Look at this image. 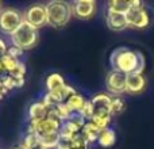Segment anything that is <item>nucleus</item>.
Here are the masks:
<instances>
[{"label":"nucleus","mask_w":154,"mask_h":149,"mask_svg":"<svg viewBox=\"0 0 154 149\" xmlns=\"http://www.w3.org/2000/svg\"><path fill=\"white\" fill-rule=\"evenodd\" d=\"M112 69L119 71L125 74L142 73L146 67L145 56L139 50H133L128 48H118L112 52L109 57Z\"/></svg>","instance_id":"f257e3e1"},{"label":"nucleus","mask_w":154,"mask_h":149,"mask_svg":"<svg viewBox=\"0 0 154 149\" xmlns=\"http://www.w3.org/2000/svg\"><path fill=\"white\" fill-rule=\"evenodd\" d=\"M48 11V24L60 29L66 26L73 16L72 4L62 0H53L46 4Z\"/></svg>","instance_id":"f03ea898"},{"label":"nucleus","mask_w":154,"mask_h":149,"mask_svg":"<svg viewBox=\"0 0 154 149\" xmlns=\"http://www.w3.org/2000/svg\"><path fill=\"white\" fill-rule=\"evenodd\" d=\"M12 46L22 49V50H30L35 48L39 41V33L37 29L30 26L27 22H22L20 26L10 35Z\"/></svg>","instance_id":"7ed1b4c3"},{"label":"nucleus","mask_w":154,"mask_h":149,"mask_svg":"<svg viewBox=\"0 0 154 149\" xmlns=\"http://www.w3.org/2000/svg\"><path fill=\"white\" fill-rule=\"evenodd\" d=\"M128 27L134 29H145L150 23V15L147 8L138 0H131V8L126 14Z\"/></svg>","instance_id":"20e7f679"},{"label":"nucleus","mask_w":154,"mask_h":149,"mask_svg":"<svg viewBox=\"0 0 154 149\" xmlns=\"http://www.w3.org/2000/svg\"><path fill=\"white\" fill-rule=\"evenodd\" d=\"M23 22V14L15 8H5L0 11V31L11 35Z\"/></svg>","instance_id":"39448f33"},{"label":"nucleus","mask_w":154,"mask_h":149,"mask_svg":"<svg viewBox=\"0 0 154 149\" xmlns=\"http://www.w3.org/2000/svg\"><path fill=\"white\" fill-rule=\"evenodd\" d=\"M23 21L27 22L30 26L34 29H41V27L48 24V11H46V4H34L29 7L23 12Z\"/></svg>","instance_id":"423d86ee"},{"label":"nucleus","mask_w":154,"mask_h":149,"mask_svg":"<svg viewBox=\"0 0 154 149\" xmlns=\"http://www.w3.org/2000/svg\"><path fill=\"white\" fill-rule=\"evenodd\" d=\"M126 85H127V74L119 72V71H109L106 77V87L109 94L112 95H122L126 92Z\"/></svg>","instance_id":"0eeeda50"},{"label":"nucleus","mask_w":154,"mask_h":149,"mask_svg":"<svg viewBox=\"0 0 154 149\" xmlns=\"http://www.w3.org/2000/svg\"><path fill=\"white\" fill-rule=\"evenodd\" d=\"M73 16L81 21H88L93 18L96 14V2L95 0H77L72 3Z\"/></svg>","instance_id":"6e6552de"},{"label":"nucleus","mask_w":154,"mask_h":149,"mask_svg":"<svg viewBox=\"0 0 154 149\" xmlns=\"http://www.w3.org/2000/svg\"><path fill=\"white\" fill-rule=\"evenodd\" d=\"M91 102H92L93 110H95L93 115H111L112 98L108 94H97V95H95L91 99Z\"/></svg>","instance_id":"1a4fd4ad"},{"label":"nucleus","mask_w":154,"mask_h":149,"mask_svg":"<svg viewBox=\"0 0 154 149\" xmlns=\"http://www.w3.org/2000/svg\"><path fill=\"white\" fill-rule=\"evenodd\" d=\"M106 22H107L108 29L112 30V31H116V33L123 31L125 29L128 27L126 14H116V12H109V11H107Z\"/></svg>","instance_id":"9d476101"},{"label":"nucleus","mask_w":154,"mask_h":149,"mask_svg":"<svg viewBox=\"0 0 154 149\" xmlns=\"http://www.w3.org/2000/svg\"><path fill=\"white\" fill-rule=\"evenodd\" d=\"M146 87V80L142 76V73H131L127 74V85H126V92L131 95L141 94Z\"/></svg>","instance_id":"9b49d317"},{"label":"nucleus","mask_w":154,"mask_h":149,"mask_svg":"<svg viewBox=\"0 0 154 149\" xmlns=\"http://www.w3.org/2000/svg\"><path fill=\"white\" fill-rule=\"evenodd\" d=\"M49 107L42 100L34 102L29 107V122H39L48 117Z\"/></svg>","instance_id":"f8f14e48"},{"label":"nucleus","mask_w":154,"mask_h":149,"mask_svg":"<svg viewBox=\"0 0 154 149\" xmlns=\"http://www.w3.org/2000/svg\"><path fill=\"white\" fill-rule=\"evenodd\" d=\"M100 129L97 128L96 125H93L91 121H88L87 123L84 125V128L81 129V136L84 137L85 140H87L89 144H93V142H96L99 140V136H100Z\"/></svg>","instance_id":"ddd939ff"},{"label":"nucleus","mask_w":154,"mask_h":149,"mask_svg":"<svg viewBox=\"0 0 154 149\" xmlns=\"http://www.w3.org/2000/svg\"><path fill=\"white\" fill-rule=\"evenodd\" d=\"M45 84H46V88H48V92H53V91H57L61 87H64L66 83H65L64 76H62L61 73L53 72L46 77Z\"/></svg>","instance_id":"4468645a"},{"label":"nucleus","mask_w":154,"mask_h":149,"mask_svg":"<svg viewBox=\"0 0 154 149\" xmlns=\"http://www.w3.org/2000/svg\"><path fill=\"white\" fill-rule=\"evenodd\" d=\"M115 141H116V133H115V130H112L111 128H107L100 132L97 144L101 148H109L115 144Z\"/></svg>","instance_id":"2eb2a0df"},{"label":"nucleus","mask_w":154,"mask_h":149,"mask_svg":"<svg viewBox=\"0 0 154 149\" xmlns=\"http://www.w3.org/2000/svg\"><path fill=\"white\" fill-rule=\"evenodd\" d=\"M131 8V0H111L107 4V11L116 14H127L128 10Z\"/></svg>","instance_id":"dca6fc26"},{"label":"nucleus","mask_w":154,"mask_h":149,"mask_svg":"<svg viewBox=\"0 0 154 149\" xmlns=\"http://www.w3.org/2000/svg\"><path fill=\"white\" fill-rule=\"evenodd\" d=\"M24 79H18V77H14L11 74H5V76H0V83L5 90L10 92V91L15 90V88H22L24 85Z\"/></svg>","instance_id":"f3484780"},{"label":"nucleus","mask_w":154,"mask_h":149,"mask_svg":"<svg viewBox=\"0 0 154 149\" xmlns=\"http://www.w3.org/2000/svg\"><path fill=\"white\" fill-rule=\"evenodd\" d=\"M39 137V142L43 145L46 149H56L57 145L61 141V136H60V132L56 133H49V134H42Z\"/></svg>","instance_id":"a211bd4d"},{"label":"nucleus","mask_w":154,"mask_h":149,"mask_svg":"<svg viewBox=\"0 0 154 149\" xmlns=\"http://www.w3.org/2000/svg\"><path fill=\"white\" fill-rule=\"evenodd\" d=\"M79 133H80V129L73 125L72 122H69V121H65V122L61 123V128H60V136H61L62 140H70Z\"/></svg>","instance_id":"6ab92c4d"},{"label":"nucleus","mask_w":154,"mask_h":149,"mask_svg":"<svg viewBox=\"0 0 154 149\" xmlns=\"http://www.w3.org/2000/svg\"><path fill=\"white\" fill-rule=\"evenodd\" d=\"M85 100H87V99H85L81 94L76 92V94H73V95L70 96L65 103L68 104V107L70 109V111L72 113H80L81 111V109H82V106H84Z\"/></svg>","instance_id":"aec40b11"},{"label":"nucleus","mask_w":154,"mask_h":149,"mask_svg":"<svg viewBox=\"0 0 154 149\" xmlns=\"http://www.w3.org/2000/svg\"><path fill=\"white\" fill-rule=\"evenodd\" d=\"M0 62H2L3 71H4V72H7V74H8V73H11L16 68V65L19 64V60H15V59H12L11 56L5 54V56H3L2 59H0Z\"/></svg>","instance_id":"412c9836"},{"label":"nucleus","mask_w":154,"mask_h":149,"mask_svg":"<svg viewBox=\"0 0 154 149\" xmlns=\"http://www.w3.org/2000/svg\"><path fill=\"white\" fill-rule=\"evenodd\" d=\"M70 149H88L89 148V142L81 136V133L76 134L73 138L69 140Z\"/></svg>","instance_id":"4be33fe9"},{"label":"nucleus","mask_w":154,"mask_h":149,"mask_svg":"<svg viewBox=\"0 0 154 149\" xmlns=\"http://www.w3.org/2000/svg\"><path fill=\"white\" fill-rule=\"evenodd\" d=\"M54 110H56V113H57V115H58V118H60L61 122L68 121L70 115L73 114V113L70 111V109L68 107L66 103H58L57 106H54Z\"/></svg>","instance_id":"5701e85b"},{"label":"nucleus","mask_w":154,"mask_h":149,"mask_svg":"<svg viewBox=\"0 0 154 149\" xmlns=\"http://www.w3.org/2000/svg\"><path fill=\"white\" fill-rule=\"evenodd\" d=\"M125 110V102H123L122 98H112V102H111V115H118Z\"/></svg>","instance_id":"b1692460"},{"label":"nucleus","mask_w":154,"mask_h":149,"mask_svg":"<svg viewBox=\"0 0 154 149\" xmlns=\"http://www.w3.org/2000/svg\"><path fill=\"white\" fill-rule=\"evenodd\" d=\"M80 114H81L87 121H91V118H92L93 114H95V110H93L92 102H91V100H85V103H84V106H82Z\"/></svg>","instance_id":"393cba45"},{"label":"nucleus","mask_w":154,"mask_h":149,"mask_svg":"<svg viewBox=\"0 0 154 149\" xmlns=\"http://www.w3.org/2000/svg\"><path fill=\"white\" fill-rule=\"evenodd\" d=\"M26 72H27L26 64H24L23 61H19V64L16 65L15 69H14L11 73H8V74H11V76H14V77H18V79H24Z\"/></svg>","instance_id":"a878e982"},{"label":"nucleus","mask_w":154,"mask_h":149,"mask_svg":"<svg viewBox=\"0 0 154 149\" xmlns=\"http://www.w3.org/2000/svg\"><path fill=\"white\" fill-rule=\"evenodd\" d=\"M7 54H8V56H11L12 59L19 60V61H20V59L23 57V54H24V50H22V49H19V48H16V46L11 45V46H8Z\"/></svg>","instance_id":"bb28decb"},{"label":"nucleus","mask_w":154,"mask_h":149,"mask_svg":"<svg viewBox=\"0 0 154 149\" xmlns=\"http://www.w3.org/2000/svg\"><path fill=\"white\" fill-rule=\"evenodd\" d=\"M8 52V45L7 42H5L3 38H0V59H2L3 56H5Z\"/></svg>","instance_id":"cd10ccee"},{"label":"nucleus","mask_w":154,"mask_h":149,"mask_svg":"<svg viewBox=\"0 0 154 149\" xmlns=\"http://www.w3.org/2000/svg\"><path fill=\"white\" fill-rule=\"evenodd\" d=\"M56 149H70V145H69V140H62L60 141V144L57 145Z\"/></svg>","instance_id":"c85d7f7f"},{"label":"nucleus","mask_w":154,"mask_h":149,"mask_svg":"<svg viewBox=\"0 0 154 149\" xmlns=\"http://www.w3.org/2000/svg\"><path fill=\"white\" fill-rule=\"evenodd\" d=\"M7 92H8V91L5 90V88L2 85V83H0V100H2V99L4 98V95H5V94H7Z\"/></svg>","instance_id":"c756f323"},{"label":"nucleus","mask_w":154,"mask_h":149,"mask_svg":"<svg viewBox=\"0 0 154 149\" xmlns=\"http://www.w3.org/2000/svg\"><path fill=\"white\" fill-rule=\"evenodd\" d=\"M29 149H46V148L43 147V145L41 144V142H37V144L32 145V147H31V148H29Z\"/></svg>","instance_id":"7c9ffc66"},{"label":"nucleus","mask_w":154,"mask_h":149,"mask_svg":"<svg viewBox=\"0 0 154 149\" xmlns=\"http://www.w3.org/2000/svg\"><path fill=\"white\" fill-rule=\"evenodd\" d=\"M11 149H26L23 147V144H19V145H15V147H12Z\"/></svg>","instance_id":"2f4dec72"},{"label":"nucleus","mask_w":154,"mask_h":149,"mask_svg":"<svg viewBox=\"0 0 154 149\" xmlns=\"http://www.w3.org/2000/svg\"><path fill=\"white\" fill-rule=\"evenodd\" d=\"M3 72V67H2V62H0V73Z\"/></svg>","instance_id":"473e14b6"},{"label":"nucleus","mask_w":154,"mask_h":149,"mask_svg":"<svg viewBox=\"0 0 154 149\" xmlns=\"http://www.w3.org/2000/svg\"><path fill=\"white\" fill-rule=\"evenodd\" d=\"M0 7H2V3H0Z\"/></svg>","instance_id":"72a5a7b5"}]
</instances>
